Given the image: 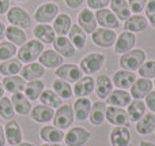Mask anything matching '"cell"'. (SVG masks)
<instances>
[{"label":"cell","instance_id":"cell-13","mask_svg":"<svg viewBox=\"0 0 155 146\" xmlns=\"http://www.w3.org/2000/svg\"><path fill=\"white\" fill-rule=\"evenodd\" d=\"M153 82L147 78H139L131 86V96L135 100H142L153 90Z\"/></svg>","mask_w":155,"mask_h":146},{"label":"cell","instance_id":"cell-16","mask_svg":"<svg viewBox=\"0 0 155 146\" xmlns=\"http://www.w3.org/2000/svg\"><path fill=\"white\" fill-rule=\"evenodd\" d=\"M78 22H79V26L84 30V33L95 32L97 25H98L95 19V14H93V11L90 8H84V10H82V12H79Z\"/></svg>","mask_w":155,"mask_h":146},{"label":"cell","instance_id":"cell-9","mask_svg":"<svg viewBox=\"0 0 155 146\" xmlns=\"http://www.w3.org/2000/svg\"><path fill=\"white\" fill-rule=\"evenodd\" d=\"M95 19H97V23L101 27H104V29L114 30L120 26V21L114 15V12L112 10H107V8H101V10L97 11Z\"/></svg>","mask_w":155,"mask_h":146},{"label":"cell","instance_id":"cell-48","mask_svg":"<svg viewBox=\"0 0 155 146\" xmlns=\"http://www.w3.org/2000/svg\"><path fill=\"white\" fill-rule=\"evenodd\" d=\"M144 104H146V107H147V108H150L151 111L155 114V92L151 90V92L146 96V103Z\"/></svg>","mask_w":155,"mask_h":146},{"label":"cell","instance_id":"cell-38","mask_svg":"<svg viewBox=\"0 0 155 146\" xmlns=\"http://www.w3.org/2000/svg\"><path fill=\"white\" fill-rule=\"evenodd\" d=\"M21 70H22V62H19L16 59H8L0 64V73L4 76L16 75V74L21 73Z\"/></svg>","mask_w":155,"mask_h":146},{"label":"cell","instance_id":"cell-8","mask_svg":"<svg viewBox=\"0 0 155 146\" xmlns=\"http://www.w3.org/2000/svg\"><path fill=\"white\" fill-rule=\"evenodd\" d=\"M91 134L82 127H74L65 134L64 142L67 146H83L90 139Z\"/></svg>","mask_w":155,"mask_h":146},{"label":"cell","instance_id":"cell-18","mask_svg":"<svg viewBox=\"0 0 155 146\" xmlns=\"http://www.w3.org/2000/svg\"><path fill=\"white\" fill-rule=\"evenodd\" d=\"M54 51L57 53H60L63 57H74L75 56V46L72 45V42L70 41V38H67L65 36H59L53 42Z\"/></svg>","mask_w":155,"mask_h":146},{"label":"cell","instance_id":"cell-40","mask_svg":"<svg viewBox=\"0 0 155 146\" xmlns=\"http://www.w3.org/2000/svg\"><path fill=\"white\" fill-rule=\"evenodd\" d=\"M40 100L44 105L51 107V108H59V107H61V101H63L53 90H49V89L44 90V92L41 93Z\"/></svg>","mask_w":155,"mask_h":146},{"label":"cell","instance_id":"cell-25","mask_svg":"<svg viewBox=\"0 0 155 146\" xmlns=\"http://www.w3.org/2000/svg\"><path fill=\"white\" fill-rule=\"evenodd\" d=\"M3 87H4L7 92L12 93H22L26 87V82L22 76H18V75H10V76H4L3 79Z\"/></svg>","mask_w":155,"mask_h":146},{"label":"cell","instance_id":"cell-24","mask_svg":"<svg viewBox=\"0 0 155 146\" xmlns=\"http://www.w3.org/2000/svg\"><path fill=\"white\" fill-rule=\"evenodd\" d=\"M91 101L88 100V98L86 97H79L78 100L75 101V104H74V115H75V119L76 120H80V122H83V120H86L88 117V115H90V111H91Z\"/></svg>","mask_w":155,"mask_h":146},{"label":"cell","instance_id":"cell-7","mask_svg":"<svg viewBox=\"0 0 155 146\" xmlns=\"http://www.w3.org/2000/svg\"><path fill=\"white\" fill-rule=\"evenodd\" d=\"M59 15V7L54 3H45L40 5L34 14V19L37 23H49Z\"/></svg>","mask_w":155,"mask_h":146},{"label":"cell","instance_id":"cell-51","mask_svg":"<svg viewBox=\"0 0 155 146\" xmlns=\"http://www.w3.org/2000/svg\"><path fill=\"white\" fill-rule=\"evenodd\" d=\"M5 144V134H4V127L0 126V146H4Z\"/></svg>","mask_w":155,"mask_h":146},{"label":"cell","instance_id":"cell-19","mask_svg":"<svg viewBox=\"0 0 155 146\" xmlns=\"http://www.w3.org/2000/svg\"><path fill=\"white\" fill-rule=\"evenodd\" d=\"M148 26V21L147 18H144L140 14H135V15L129 16L124 23V29L127 32L131 33H139V32H144Z\"/></svg>","mask_w":155,"mask_h":146},{"label":"cell","instance_id":"cell-27","mask_svg":"<svg viewBox=\"0 0 155 146\" xmlns=\"http://www.w3.org/2000/svg\"><path fill=\"white\" fill-rule=\"evenodd\" d=\"M106 104L104 101H97L91 105V111L88 115V120L91 124L94 126H99L104 123L105 120V115H106Z\"/></svg>","mask_w":155,"mask_h":146},{"label":"cell","instance_id":"cell-20","mask_svg":"<svg viewBox=\"0 0 155 146\" xmlns=\"http://www.w3.org/2000/svg\"><path fill=\"white\" fill-rule=\"evenodd\" d=\"M40 137L48 144H60L64 139L65 134L63 133V130L54 127V126H45L41 128Z\"/></svg>","mask_w":155,"mask_h":146},{"label":"cell","instance_id":"cell-26","mask_svg":"<svg viewBox=\"0 0 155 146\" xmlns=\"http://www.w3.org/2000/svg\"><path fill=\"white\" fill-rule=\"evenodd\" d=\"M136 131L140 135H148V134L155 131V114H144L142 119L136 122Z\"/></svg>","mask_w":155,"mask_h":146},{"label":"cell","instance_id":"cell-35","mask_svg":"<svg viewBox=\"0 0 155 146\" xmlns=\"http://www.w3.org/2000/svg\"><path fill=\"white\" fill-rule=\"evenodd\" d=\"M71 26H72V22H71L70 15H67V14H59V15L54 18L53 30H54V33H57L59 36L68 34Z\"/></svg>","mask_w":155,"mask_h":146},{"label":"cell","instance_id":"cell-57","mask_svg":"<svg viewBox=\"0 0 155 146\" xmlns=\"http://www.w3.org/2000/svg\"><path fill=\"white\" fill-rule=\"evenodd\" d=\"M15 2H27V0H15Z\"/></svg>","mask_w":155,"mask_h":146},{"label":"cell","instance_id":"cell-37","mask_svg":"<svg viewBox=\"0 0 155 146\" xmlns=\"http://www.w3.org/2000/svg\"><path fill=\"white\" fill-rule=\"evenodd\" d=\"M70 41L78 49H83L86 45V33L79 25H72L70 29Z\"/></svg>","mask_w":155,"mask_h":146},{"label":"cell","instance_id":"cell-6","mask_svg":"<svg viewBox=\"0 0 155 146\" xmlns=\"http://www.w3.org/2000/svg\"><path fill=\"white\" fill-rule=\"evenodd\" d=\"M105 63V56L101 53H90L84 56L80 62V70L84 74H95L102 68Z\"/></svg>","mask_w":155,"mask_h":146},{"label":"cell","instance_id":"cell-5","mask_svg":"<svg viewBox=\"0 0 155 146\" xmlns=\"http://www.w3.org/2000/svg\"><path fill=\"white\" fill-rule=\"evenodd\" d=\"M91 37H93V42L95 45L101 46V48H110L116 44V40H117V36H116V32L112 29H97L95 32L91 33Z\"/></svg>","mask_w":155,"mask_h":146},{"label":"cell","instance_id":"cell-44","mask_svg":"<svg viewBox=\"0 0 155 146\" xmlns=\"http://www.w3.org/2000/svg\"><path fill=\"white\" fill-rule=\"evenodd\" d=\"M137 71H139V75L142 76V78H147V79L155 78V60L144 62L139 67V70Z\"/></svg>","mask_w":155,"mask_h":146},{"label":"cell","instance_id":"cell-42","mask_svg":"<svg viewBox=\"0 0 155 146\" xmlns=\"http://www.w3.org/2000/svg\"><path fill=\"white\" fill-rule=\"evenodd\" d=\"M14 115H15V109H14L11 100L7 97H3L0 100V116L4 120H11Z\"/></svg>","mask_w":155,"mask_h":146},{"label":"cell","instance_id":"cell-15","mask_svg":"<svg viewBox=\"0 0 155 146\" xmlns=\"http://www.w3.org/2000/svg\"><path fill=\"white\" fill-rule=\"evenodd\" d=\"M135 42H136V36L135 33L131 32H124L118 36V38L116 40L114 44V51L117 53H125V52L131 51L135 46Z\"/></svg>","mask_w":155,"mask_h":146},{"label":"cell","instance_id":"cell-2","mask_svg":"<svg viewBox=\"0 0 155 146\" xmlns=\"http://www.w3.org/2000/svg\"><path fill=\"white\" fill-rule=\"evenodd\" d=\"M146 62V53L143 49H131V51L123 53L120 57V66L123 70L135 71Z\"/></svg>","mask_w":155,"mask_h":146},{"label":"cell","instance_id":"cell-47","mask_svg":"<svg viewBox=\"0 0 155 146\" xmlns=\"http://www.w3.org/2000/svg\"><path fill=\"white\" fill-rule=\"evenodd\" d=\"M107 4H110V0H87L88 8H93V10H101Z\"/></svg>","mask_w":155,"mask_h":146},{"label":"cell","instance_id":"cell-23","mask_svg":"<svg viewBox=\"0 0 155 146\" xmlns=\"http://www.w3.org/2000/svg\"><path fill=\"white\" fill-rule=\"evenodd\" d=\"M4 134H5V139L11 146H16L22 142V130L18 123L14 122V120H10L5 124Z\"/></svg>","mask_w":155,"mask_h":146},{"label":"cell","instance_id":"cell-10","mask_svg":"<svg viewBox=\"0 0 155 146\" xmlns=\"http://www.w3.org/2000/svg\"><path fill=\"white\" fill-rule=\"evenodd\" d=\"M82 73L83 71L80 70V67L75 64H61L57 67L54 74L59 79H63L65 82H78L82 78Z\"/></svg>","mask_w":155,"mask_h":146},{"label":"cell","instance_id":"cell-30","mask_svg":"<svg viewBox=\"0 0 155 146\" xmlns=\"http://www.w3.org/2000/svg\"><path fill=\"white\" fill-rule=\"evenodd\" d=\"M21 73L25 81H37L45 74V70H44V66L40 63H30L26 67H22Z\"/></svg>","mask_w":155,"mask_h":146},{"label":"cell","instance_id":"cell-31","mask_svg":"<svg viewBox=\"0 0 155 146\" xmlns=\"http://www.w3.org/2000/svg\"><path fill=\"white\" fill-rule=\"evenodd\" d=\"M54 116V111L53 108L51 107H46V105H37L34 107V109L31 111V117L34 122L38 123H48L51 120H53Z\"/></svg>","mask_w":155,"mask_h":146},{"label":"cell","instance_id":"cell-21","mask_svg":"<svg viewBox=\"0 0 155 146\" xmlns=\"http://www.w3.org/2000/svg\"><path fill=\"white\" fill-rule=\"evenodd\" d=\"M106 101H107V104H110L113 107H128L129 103L132 101V96L127 90L117 89V90H113L107 96Z\"/></svg>","mask_w":155,"mask_h":146},{"label":"cell","instance_id":"cell-56","mask_svg":"<svg viewBox=\"0 0 155 146\" xmlns=\"http://www.w3.org/2000/svg\"><path fill=\"white\" fill-rule=\"evenodd\" d=\"M42 146H60L59 144H45V145H42Z\"/></svg>","mask_w":155,"mask_h":146},{"label":"cell","instance_id":"cell-50","mask_svg":"<svg viewBox=\"0 0 155 146\" xmlns=\"http://www.w3.org/2000/svg\"><path fill=\"white\" fill-rule=\"evenodd\" d=\"M10 10V0H0V15Z\"/></svg>","mask_w":155,"mask_h":146},{"label":"cell","instance_id":"cell-49","mask_svg":"<svg viewBox=\"0 0 155 146\" xmlns=\"http://www.w3.org/2000/svg\"><path fill=\"white\" fill-rule=\"evenodd\" d=\"M83 3H84V0H65V4H67L70 8H74V10L82 7Z\"/></svg>","mask_w":155,"mask_h":146},{"label":"cell","instance_id":"cell-54","mask_svg":"<svg viewBox=\"0 0 155 146\" xmlns=\"http://www.w3.org/2000/svg\"><path fill=\"white\" fill-rule=\"evenodd\" d=\"M4 97V87H3V83L0 82V100Z\"/></svg>","mask_w":155,"mask_h":146},{"label":"cell","instance_id":"cell-29","mask_svg":"<svg viewBox=\"0 0 155 146\" xmlns=\"http://www.w3.org/2000/svg\"><path fill=\"white\" fill-rule=\"evenodd\" d=\"M95 90L97 96L99 98H107V96L113 92V82L107 75H99L95 81Z\"/></svg>","mask_w":155,"mask_h":146},{"label":"cell","instance_id":"cell-41","mask_svg":"<svg viewBox=\"0 0 155 146\" xmlns=\"http://www.w3.org/2000/svg\"><path fill=\"white\" fill-rule=\"evenodd\" d=\"M53 92L61 100H67V98L72 97V94H74L72 89H71V85H68V82L63 81V79H56L53 82Z\"/></svg>","mask_w":155,"mask_h":146},{"label":"cell","instance_id":"cell-52","mask_svg":"<svg viewBox=\"0 0 155 146\" xmlns=\"http://www.w3.org/2000/svg\"><path fill=\"white\" fill-rule=\"evenodd\" d=\"M4 36H5V26L2 23V22H0V40H2Z\"/></svg>","mask_w":155,"mask_h":146},{"label":"cell","instance_id":"cell-12","mask_svg":"<svg viewBox=\"0 0 155 146\" xmlns=\"http://www.w3.org/2000/svg\"><path fill=\"white\" fill-rule=\"evenodd\" d=\"M136 81V74H134L132 71H127V70H120L113 75V85L117 86L118 89L127 90L132 86Z\"/></svg>","mask_w":155,"mask_h":146},{"label":"cell","instance_id":"cell-11","mask_svg":"<svg viewBox=\"0 0 155 146\" xmlns=\"http://www.w3.org/2000/svg\"><path fill=\"white\" fill-rule=\"evenodd\" d=\"M105 119L113 126H128L129 117L128 114L125 112V109L120 108V107H107L106 108V115H105Z\"/></svg>","mask_w":155,"mask_h":146},{"label":"cell","instance_id":"cell-4","mask_svg":"<svg viewBox=\"0 0 155 146\" xmlns=\"http://www.w3.org/2000/svg\"><path fill=\"white\" fill-rule=\"evenodd\" d=\"M75 120V115H74V109L71 108V105H61L59 107L53 116V124L54 127L60 128H68Z\"/></svg>","mask_w":155,"mask_h":146},{"label":"cell","instance_id":"cell-45","mask_svg":"<svg viewBox=\"0 0 155 146\" xmlns=\"http://www.w3.org/2000/svg\"><path fill=\"white\" fill-rule=\"evenodd\" d=\"M147 3H148V0H129L128 5H129V10H131V12L140 14L146 8Z\"/></svg>","mask_w":155,"mask_h":146},{"label":"cell","instance_id":"cell-22","mask_svg":"<svg viewBox=\"0 0 155 146\" xmlns=\"http://www.w3.org/2000/svg\"><path fill=\"white\" fill-rule=\"evenodd\" d=\"M94 87H95V81L91 76H82L78 82H75L72 92L78 97H84L93 93Z\"/></svg>","mask_w":155,"mask_h":146},{"label":"cell","instance_id":"cell-46","mask_svg":"<svg viewBox=\"0 0 155 146\" xmlns=\"http://www.w3.org/2000/svg\"><path fill=\"white\" fill-rule=\"evenodd\" d=\"M144 10H146V15H147L148 23L155 29V0H148Z\"/></svg>","mask_w":155,"mask_h":146},{"label":"cell","instance_id":"cell-55","mask_svg":"<svg viewBox=\"0 0 155 146\" xmlns=\"http://www.w3.org/2000/svg\"><path fill=\"white\" fill-rule=\"evenodd\" d=\"M16 146H34V145H33V144H27V142H25V144H22V142H21V144H18Z\"/></svg>","mask_w":155,"mask_h":146},{"label":"cell","instance_id":"cell-32","mask_svg":"<svg viewBox=\"0 0 155 146\" xmlns=\"http://www.w3.org/2000/svg\"><path fill=\"white\" fill-rule=\"evenodd\" d=\"M5 37H7V40L10 41V42H12L14 45H16V46H22L27 41L26 33H25L21 27L12 26V25L5 27Z\"/></svg>","mask_w":155,"mask_h":146},{"label":"cell","instance_id":"cell-43","mask_svg":"<svg viewBox=\"0 0 155 146\" xmlns=\"http://www.w3.org/2000/svg\"><path fill=\"white\" fill-rule=\"evenodd\" d=\"M15 53H16V45H14L10 41L0 42V60L5 62V60L11 59Z\"/></svg>","mask_w":155,"mask_h":146},{"label":"cell","instance_id":"cell-17","mask_svg":"<svg viewBox=\"0 0 155 146\" xmlns=\"http://www.w3.org/2000/svg\"><path fill=\"white\" fill-rule=\"evenodd\" d=\"M131 142V133L125 126H118L110 133V144L112 146H128Z\"/></svg>","mask_w":155,"mask_h":146},{"label":"cell","instance_id":"cell-36","mask_svg":"<svg viewBox=\"0 0 155 146\" xmlns=\"http://www.w3.org/2000/svg\"><path fill=\"white\" fill-rule=\"evenodd\" d=\"M127 114H128V117L131 122L136 123L139 119H142L143 116H144L146 114V104L143 103L142 100H134L129 103L128 105V111H127Z\"/></svg>","mask_w":155,"mask_h":146},{"label":"cell","instance_id":"cell-58","mask_svg":"<svg viewBox=\"0 0 155 146\" xmlns=\"http://www.w3.org/2000/svg\"><path fill=\"white\" fill-rule=\"evenodd\" d=\"M153 85H154V86H155V81H154V83H153Z\"/></svg>","mask_w":155,"mask_h":146},{"label":"cell","instance_id":"cell-28","mask_svg":"<svg viewBox=\"0 0 155 146\" xmlns=\"http://www.w3.org/2000/svg\"><path fill=\"white\" fill-rule=\"evenodd\" d=\"M40 63L48 68H56L63 64V56L60 53H57L56 51L46 49V51H44L42 53H41Z\"/></svg>","mask_w":155,"mask_h":146},{"label":"cell","instance_id":"cell-53","mask_svg":"<svg viewBox=\"0 0 155 146\" xmlns=\"http://www.w3.org/2000/svg\"><path fill=\"white\" fill-rule=\"evenodd\" d=\"M139 146H155V144H153V142H147V141H143L140 142Z\"/></svg>","mask_w":155,"mask_h":146},{"label":"cell","instance_id":"cell-39","mask_svg":"<svg viewBox=\"0 0 155 146\" xmlns=\"http://www.w3.org/2000/svg\"><path fill=\"white\" fill-rule=\"evenodd\" d=\"M44 92V82L41 81H30L29 83L25 87V93H26V97L30 101H35L38 100V97L41 96V93Z\"/></svg>","mask_w":155,"mask_h":146},{"label":"cell","instance_id":"cell-14","mask_svg":"<svg viewBox=\"0 0 155 146\" xmlns=\"http://www.w3.org/2000/svg\"><path fill=\"white\" fill-rule=\"evenodd\" d=\"M33 34L42 44H53L56 40V33L48 23H38L33 30Z\"/></svg>","mask_w":155,"mask_h":146},{"label":"cell","instance_id":"cell-1","mask_svg":"<svg viewBox=\"0 0 155 146\" xmlns=\"http://www.w3.org/2000/svg\"><path fill=\"white\" fill-rule=\"evenodd\" d=\"M45 51L44 44L38 40H31L25 42L18 51V60L22 63H33L35 59L41 56V53Z\"/></svg>","mask_w":155,"mask_h":146},{"label":"cell","instance_id":"cell-34","mask_svg":"<svg viewBox=\"0 0 155 146\" xmlns=\"http://www.w3.org/2000/svg\"><path fill=\"white\" fill-rule=\"evenodd\" d=\"M110 7L118 21H127L131 16V10L127 0H110Z\"/></svg>","mask_w":155,"mask_h":146},{"label":"cell","instance_id":"cell-3","mask_svg":"<svg viewBox=\"0 0 155 146\" xmlns=\"http://www.w3.org/2000/svg\"><path fill=\"white\" fill-rule=\"evenodd\" d=\"M7 19L12 26L27 29L31 26V19L30 15L22 7H12L7 11Z\"/></svg>","mask_w":155,"mask_h":146},{"label":"cell","instance_id":"cell-33","mask_svg":"<svg viewBox=\"0 0 155 146\" xmlns=\"http://www.w3.org/2000/svg\"><path fill=\"white\" fill-rule=\"evenodd\" d=\"M11 103L14 105V109L16 111V114L19 115H27L31 111V104H30L29 98L22 93H15L11 98Z\"/></svg>","mask_w":155,"mask_h":146}]
</instances>
